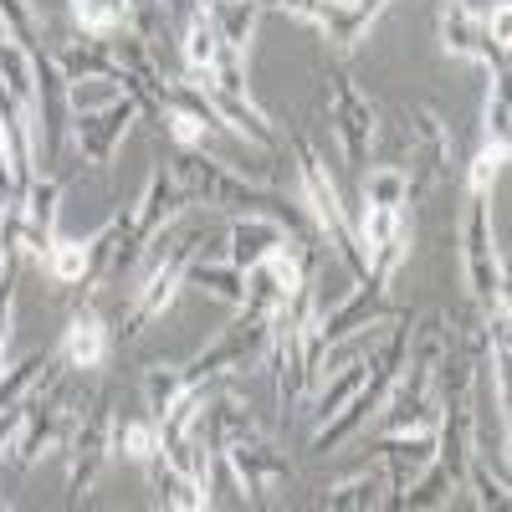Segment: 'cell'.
<instances>
[{
	"mask_svg": "<svg viewBox=\"0 0 512 512\" xmlns=\"http://www.w3.org/2000/svg\"><path fill=\"white\" fill-rule=\"evenodd\" d=\"M364 379H369V359H364V354H354L344 369H338V374L323 384V395H318V410H313V415H318V420H328L333 410H344V405L354 400V390H359Z\"/></svg>",
	"mask_w": 512,
	"mask_h": 512,
	"instance_id": "cell-30",
	"label": "cell"
},
{
	"mask_svg": "<svg viewBox=\"0 0 512 512\" xmlns=\"http://www.w3.org/2000/svg\"><path fill=\"white\" fill-rule=\"evenodd\" d=\"M134 118H139L134 93L118 98V103L103 108V113H77V118H72V149L82 154V164L108 169L113 154H118V144H123V134L134 128Z\"/></svg>",
	"mask_w": 512,
	"mask_h": 512,
	"instance_id": "cell-13",
	"label": "cell"
},
{
	"mask_svg": "<svg viewBox=\"0 0 512 512\" xmlns=\"http://www.w3.org/2000/svg\"><path fill=\"white\" fill-rule=\"evenodd\" d=\"M154 246H159V251H154V262L144 267V287H139V297H134V308H128V318H123V333H128V338L144 333V323L159 318V313L169 308V297L185 287V272H190V262H195V251H200V236H195V231H180V236H164V231H159Z\"/></svg>",
	"mask_w": 512,
	"mask_h": 512,
	"instance_id": "cell-5",
	"label": "cell"
},
{
	"mask_svg": "<svg viewBox=\"0 0 512 512\" xmlns=\"http://www.w3.org/2000/svg\"><path fill=\"white\" fill-rule=\"evenodd\" d=\"M72 21L82 36H113L128 21V0H72Z\"/></svg>",
	"mask_w": 512,
	"mask_h": 512,
	"instance_id": "cell-32",
	"label": "cell"
},
{
	"mask_svg": "<svg viewBox=\"0 0 512 512\" xmlns=\"http://www.w3.org/2000/svg\"><path fill=\"white\" fill-rule=\"evenodd\" d=\"M11 318H16V267L0 277V364H6V344H11Z\"/></svg>",
	"mask_w": 512,
	"mask_h": 512,
	"instance_id": "cell-41",
	"label": "cell"
},
{
	"mask_svg": "<svg viewBox=\"0 0 512 512\" xmlns=\"http://www.w3.org/2000/svg\"><path fill=\"white\" fill-rule=\"evenodd\" d=\"M0 36L16 41L21 52H41V31L36 16L26 11V0H0Z\"/></svg>",
	"mask_w": 512,
	"mask_h": 512,
	"instance_id": "cell-36",
	"label": "cell"
},
{
	"mask_svg": "<svg viewBox=\"0 0 512 512\" xmlns=\"http://www.w3.org/2000/svg\"><path fill=\"white\" fill-rule=\"evenodd\" d=\"M185 395V379H180V364H149L144 369V400H149V415L164 420L175 410V400Z\"/></svg>",
	"mask_w": 512,
	"mask_h": 512,
	"instance_id": "cell-33",
	"label": "cell"
},
{
	"mask_svg": "<svg viewBox=\"0 0 512 512\" xmlns=\"http://www.w3.org/2000/svg\"><path fill=\"white\" fill-rule=\"evenodd\" d=\"M384 292H390V277L364 272V277H359V287L344 297V303H338L333 313H323V318H318L323 344L333 349V344H344L349 333H359V328H369V323H384V318H395V308L384 303Z\"/></svg>",
	"mask_w": 512,
	"mask_h": 512,
	"instance_id": "cell-14",
	"label": "cell"
},
{
	"mask_svg": "<svg viewBox=\"0 0 512 512\" xmlns=\"http://www.w3.org/2000/svg\"><path fill=\"white\" fill-rule=\"evenodd\" d=\"M180 210H185V190H180V180H175V169L154 164V169H149V180H144V190H139V200L128 205V216L118 221L113 272L134 267L139 256H144V251L159 241V231L180 216Z\"/></svg>",
	"mask_w": 512,
	"mask_h": 512,
	"instance_id": "cell-2",
	"label": "cell"
},
{
	"mask_svg": "<svg viewBox=\"0 0 512 512\" xmlns=\"http://www.w3.org/2000/svg\"><path fill=\"white\" fill-rule=\"evenodd\" d=\"M128 26H134V36L154 41L169 26V6L164 0H128Z\"/></svg>",
	"mask_w": 512,
	"mask_h": 512,
	"instance_id": "cell-40",
	"label": "cell"
},
{
	"mask_svg": "<svg viewBox=\"0 0 512 512\" xmlns=\"http://www.w3.org/2000/svg\"><path fill=\"white\" fill-rule=\"evenodd\" d=\"M267 344H272V318H256V313H241L216 344L200 349L195 359L180 364V379L185 390L190 384H216L221 374H236V369H256L267 364Z\"/></svg>",
	"mask_w": 512,
	"mask_h": 512,
	"instance_id": "cell-4",
	"label": "cell"
},
{
	"mask_svg": "<svg viewBox=\"0 0 512 512\" xmlns=\"http://www.w3.org/2000/svg\"><path fill=\"white\" fill-rule=\"evenodd\" d=\"M303 251H308V241H282V246H272L256 267H246V272H241V277H246V303H241V313L272 318L287 297L308 282V277H303Z\"/></svg>",
	"mask_w": 512,
	"mask_h": 512,
	"instance_id": "cell-9",
	"label": "cell"
},
{
	"mask_svg": "<svg viewBox=\"0 0 512 512\" xmlns=\"http://www.w3.org/2000/svg\"><path fill=\"white\" fill-rule=\"evenodd\" d=\"M180 52H185V72H210V67H216V57H221V31H216V21H210L205 0L195 6V16H190V26H185Z\"/></svg>",
	"mask_w": 512,
	"mask_h": 512,
	"instance_id": "cell-23",
	"label": "cell"
},
{
	"mask_svg": "<svg viewBox=\"0 0 512 512\" xmlns=\"http://www.w3.org/2000/svg\"><path fill=\"white\" fill-rule=\"evenodd\" d=\"M185 282L190 287H200V292H210V297H221V303H231V308H241L246 303V277L231 267V262H190V272H185Z\"/></svg>",
	"mask_w": 512,
	"mask_h": 512,
	"instance_id": "cell-27",
	"label": "cell"
},
{
	"mask_svg": "<svg viewBox=\"0 0 512 512\" xmlns=\"http://www.w3.org/2000/svg\"><path fill=\"white\" fill-rule=\"evenodd\" d=\"M282 241H297V236H287L282 221H272V216H236L231 231H226V262L236 272H246V267L262 262L272 246H282Z\"/></svg>",
	"mask_w": 512,
	"mask_h": 512,
	"instance_id": "cell-16",
	"label": "cell"
},
{
	"mask_svg": "<svg viewBox=\"0 0 512 512\" xmlns=\"http://www.w3.org/2000/svg\"><path fill=\"white\" fill-rule=\"evenodd\" d=\"M318 507H384V472H359L318 497Z\"/></svg>",
	"mask_w": 512,
	"mask_h": 512,
	"instance_id": "cell-31",
	"label": "cell"
},
{
	"mask_svg": "<svg viewBox=\"0 0 512 512\" xmlns=\"http://www.w3.org/2000/svg\"><path fill=\"white\" fill-rule=\"evenodd\" d=\"M149 482H154V502H159V507H175V512H200V507H210V492H205L195 477L175 472V466L164 461V451L149 461Z\"/></svg>",
	"mask_w": 512,
	"mask_h": 512,
	"instance_id": "cell-19",
	"label": "cell"
},
{
	"mask_svg": "<svg viewBox=\"0 0 512 512\" xmlns=\"http://www.w3.org/2000/svg\"><path fill=\"white\" fill-rule=\"evenodd\" d=\"M57 369V354H26L21 364L0 369V410H16L26 405L41 384H47V374Z\"/></svg>",
	"mask_w": 512,
	"mask_h": 512,
	"instance_id": "cell-22",
	"label": "cell"
},
{
	"mask_svg": "<svg viewBox=\"0 0 512 512\" xmlns=\"http://www.w3.org/2000/svg\"><path fill=\"white\" fill-rule=\"evenodd\" d=\"M318 93H323V108H328V118H333L338 144H344V159H349V164H364V159H369V144H374V134H379L374 103L354 88V77H349L344 67H323Z\"/></svg>",
	"mask_w": 512,
	"mask_h": 512,
	"instance_id": "cell-7",
	"label": "cell"
},
{
	"mask_svg": "<svg viewBox=\"0 0 512 512\" xmlns=\"http://www.w3.org/2000/svg\"><path fill=\"white\" fill-rule=\"evenodd\" d=\"M405 231V210H395V205H364V216H359V251L369 256V251H379L384 241H395Z\"/></svg>",
	"mask_w": 512,
	"mask_h": 512,
	"instance_id": "cell-34",
	"label": "cell"
},
{
	"mask_svg": "<svg viewBox=\"0 0 512 512\" xmlns=\"http://www.w3.org/2000/svg\"><path fill=\"white\" fill-rule=\"evenodd\" d=\"M256 6H262V11H287V16L308 21V26H318V31H328L333 16H338L333 0H256Z\"/></svg>",
	"mask_w": 512,
	"mask_h": 512,
	"instance_id": "cell-38",
	"label": "cell"
},
{
	"mask_svg": "<svg viewBox=\"0 0 512 512\" xmlns=\"http://www.w3.org/2000/svg\"><path fill=\"white\" fill-rule=\"evenodd\" d=\"M205 6H210V21H216V31H221V47L246 57L251 36H256V21H262V6H256V0H205Z\"/></svg>",
	"mask_w": 512,
	"mask_h": 512,
	"instance_id": "cell-20",
	"label": "cell"
},
{
	"mask_svg": "<svg viewBox=\"0 0 512 512\" xmlns=\"http://www.w3.org/2000/svg\"><path fill=\"white\" fill-rule=\"evenodd\" d=\"M16 195V185H11V159H6V134H0V205H6Z\"/></svg>",
	"mask_w": 512,
	"mask_h": 512,
	"instance_id": "cell-42",
	"label": "cell"
},
{
	"mask_svg": "<svg viewBox=\"0 0 512 512\" xmlns=\"http://www.w3.org/2000/svg\"><path fill=\"white\" fill-rule=\"evenodd\" d=\"M221 456H226V466L236 472L246 502H262V492H272L277 482H287V456L262 431H256V425H251V431H241V436H231L221 446Z\"/></svg>",
	"mask_w": 512,
	"mask_h": 512,
	"instance_id": "cell-12",
	"label": "cell"
},
{
	"mask_svg": "<svg viewBox=\"0 0 512 512\" xmlns=\"http://www.w3.org/2000/svg\"><path fill=\"white\" fill-rule=\"evenodd\" d=\"M77 405H72V384L57 374H47V395H31L26 400V415H21V431H16V466H36L41 456H52L67 446L72 425H77Z\"/></svg>",
	"mask_w": 512,
	"mask_h": 512,
	"instance_id": "cell-6",
	"label": "cell"
},
{
	"mask_svg": "<svg viewBox=\"0 0 512 512\" xmlns=\"http://www.w3.org/2000/svg\"><path fill=\"white\" fill-rule=\"evenodd\" d=\"M0 507H11V502H6V497H0Z\"/></svg>",
	"mask_w": 512,
	"mask_h": 512,
	"instance_id": "cell-44",
	"label": "cell"
},
{
	"mask_svg": "<svg viewBox=\"0 0 512 512\" xmlns=\"http://www.w3.org/2000/svg\"><path fill=\"white\" fill-rule=\"evenodd\" d=\"M359 200L364 205H395V210H405L410 205V175L400 164H379V169H369V175L359 180Z\"/></svg>",
	"mask_w": 512,
	"mask_h": 512,
	"instance_id": "cell-29",
	"label": "cell"
},
{
	"mask_svg": "<svg viewBox=\"0 0 512 512\" xmlns=\"http://www.w3.org/2000/svg\"><path fill=\"white\" fill-rule=\"evenodd\" d=\"M507 134H512V108H507L502 82H492V93H487V113H482V144L507 149Z\"/></svg>",
	"mask_w": 512,
	"mask_h": 512,
	"instance_id": "cell-37",
	"label": "cell"
},
{
	"mask_svg": "<svg viewBox=\"0 0 512 512\" xmlns=\"http://www.w3.org/2000/svg\"><path fill=\"white\" fill-rule=\"evenodd\" d=\"M108 456H113V395L98 390L67 436V502L72 507H82L93 497Z\"/></svg>",
	"mask_w": 512,
	"mask_h": 512,
	"instance_id": "cell-3",
	"label": "cell"
},
{
	"mask_svg": "<svg viewBox=\"0 0 512 512\" xmlns=\"http://www.w3.org/2000/svg\"><path fill=\"white\" fill-rule=\"evenodd\" d=\"M57 62V72L67 77V82H88V77H118L123 67H118V57H113V47L103 36H77V41H67V47L52 57Z\"/></svg>",
	"mask_w": 512,
	"mask_h": 512,
	"instance_id": "cell-18",
	"label": "cell"
},
{
	"mask_svg": "<svg viewBox=\"0 0 512 512\" xmlns=\"http://www.w3.org/2000/svg\"><path fill=\"white\" fill-rule=\"evenodd\" d=\"M41 272H47L57 287H88L93 282V241L88 236L82 241L57 236L52 251H47V262H41Z\"/></svg>",
	"mask_w": 512,
	"mask_h": 512,
	"instance_id": "cell-21",
	"label": "cell"
},
{
	"mask_svg": "<svg viewBox=\"0 0 512 512\" xmlns=\"http://www.w3.org/2000/svg\"><path fill=\"white\" fill-rule=\"evenodd\" d=\"M390 6V0H349V6H338V16H333V26L323 31L338 52H354L359 41H364V31L379 21V11Z\"/></svg>",
	"mask_w": 512,
	"mask_h": 512,
	"instance_id": "cell-26",
	"label": "cell"
},
{
	"mask_svg": "<svg viewBox=\"0 0 512 512\" xmlns=\"http://www.w3.org/2000/svg\"><path fill=\"white\" fill-rule=\"evenodd\" d=\"M113 57H118V67L128 72V77H134V82H144V88L164 103V82H169V72L154 62V52H149V41L144 36H134V31H128L123 41H118V47H113Z\"/></svg>",
	"mask_w": 512,
	"mask_h": 512,
	"instance_id": "cell-25",
	"label": "cell"
},
{
	"mask_svg": "<svg viewBox=\"0 0 512 512\" xmlns=\"http://www.w3.org/2000/svg\"><path fill=\"white\" fill-rule=\"evenodd\" d=\"M118 98H128V72L118 77H88V82H67V113H103Z\"/></svg>",
	"mask_w": 512,
	"mask_h": 512,
	"instance_id": "cell-28",
	"label": "cell"
},
{
	"mask_svg": "<svg viewBox=\"0 0 512 512\" xmlns=\"http://www.w3.org/2000/svg\"><path fill=\"white\" fill-rule=\"evenodd\" d=\"M441 52L446 57H477L492 67V82H507V47L492 41V31L482 21H472L456 6H441Z\"/></svg>",
	"mask_w": 512,
	"mask_h": 512,
	"instance_id": "cell-15",
	"label": "cell"
},
{
	"mask_svg": "<svg viewBox=\"0 0 512 512\" xmlns=\"http://www.w3.org/2000/svg\"><path fill=\"white\" fill-rule=\"evenodd\" d=\"M185 82H190V88L210 103L216 123H221V128H231L236 139H246V144H256V149H277V144H282V139H277V128H272V118H267L262 108H256L246 93H226L210 72H185Z\"/></svg>",
	"mask_w": 512,
	"mask_h": 512,
	"instance_id": "cell-11",
	"label": "cell"
},
{
	"mask_svg": "<svg viewBox=\"0 0 512 512\" xmlns=\"http://www.w3.org/2000/svg\"><path fill=\"white\" fill-rule=\"evenodd\" d=\"M405 118H410V195H420V190H431L436 180H446L451 175V164H456V134H451V123L436 113V108H425V103H415V108H405Z\"/></svg>",
	"mask_w": 512,
	"mask_h": 512,
	"instance_id": "cell-10",
	"label": "cell"
},
{
	"mask_svg": "<svg viewBox=\"0 0 512 512\" xmlns=\"http://www.w3.org/2000/svg\"><path fill=\"white\" fill-rule=\"evenodd\" d=\"M292 159H297V180H303V205H308V221L328 236L333 256L354 272V282L369 272V256L359 251V236L349 226V210L344 200H338V185L328 180V164L318 159V149L303 139V134H292Z\"/></svg>",
	"mask_w": 512,
	"mask_h": 512,
	"instance_id": "cell-1",
	"label": "cell"
},
{
	"mask_svg": "<svg viewBox=\"0 0 512 512\" xmlns=\"http://www.w3.org/2000/svg\"><path fill=\"white\" fill-rule=\"evenodd\" d=\"M502 164H507V149L482 144V154L472 159V169H466V190H472V195H492V185L502 180Z\"/></svg>",
	"mask_w": 512,
	"mask_h": 512,
	"instance_id": "cell-39",
	"label": "cell"
},
{
	"mask_svg": "<svg viewBox=\"0 0 512 512\" xmlns=\"http://www.w3.org/2000/svg\"><path fill=\"white\" fill-rule=\"evenodd\" d=\"M333 6H349V0H333Z\"/></svg>",
	"mask_w": 512,
	"mask_h": 512,
	"instance_id": "cell-43",
	"label": "cell"
},
{
	"mask_svg": "<svg viewBox=\"0 0 512 512\" xmlns=\"http://www.w3.org/2000/svg\"><path fill=\"white\" fill-rule=\"evenodd\" d=\"M461 272H466V287H472L477 308H492L497 297H507V287H502V256H497V241H492L487 195L466 200V216H461Z\"/></svg>",
	"mask_w": 512,
	"mask_h": 512,
	"instance_id": "cell-8",
	"label": "cell"
},
{
	"mask_svg": "<svg viewBox=\"0 0 512 512\" xmlns=\"http://www.w3.org/2000/svg\"><path fill=\"white\" fill-rule=\"evenodd\" d=\"M113 451H123L128 461L149 466L164 451V431L154 415H134V420H113Z\"/></svg>",
	"mask_w": 512,
	"mask_h": 512,
	"instance_id": "cell-24",
	"label": "cell"
},
{
	"mask_svg": "<svg viewBox=\"0 0 512 512\" xmlns=\"http://www.w3.org/2000/svg\"><path fill=\"white\" fill-rule=\"evenodd\" d=\"M67 369H98L108 359V323L98 313H72L67 333H62V354H57Z\"/></svg>",
	"mask_w": 512,
	"mask_h": 512,
	"instance_id": "cell-17",
	"label": "cell"
},
{
	"mask_svg": "<svg viewBox=\"0 0 512 512\" xmlns=\"http://www.w3.org/2000/svg\"><path fill=\"white\" fill-rule=\"evenodd\" d=\"M461 487H472V492H477V507H507V477H502V472H487V461H482L477 451L466 456Z\"/></svg>",
	"mask_w": 512,
	"mask_h": 512,
	"instance_id": "cell-35",
	"label": "cell"
}]
</instances>
